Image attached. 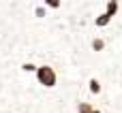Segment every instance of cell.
Segmentation results:
<instances>
[{
    "mask_svg": "<svg viewBox=\"0 0 122 113\" xmlns=\"http://www.w3.org/2000/svg\"><path fill=\"white\" fill-rule=\"evenodd\" d=\"M34 79H36V85L39 88H43V90H56V85H58V71H56L54 64L43 62V64L36 66Z\"/></svg>",
    "mask_w": 122,
    "mask_h": 113,
    "instance_id": "cell-1",
    "label": "cell"
},
{
    "mask_svg": "<svg viewBox=\"0 0 122 113\" xmlns=\"http://www.w3.org/2000/svg\"><path fill=\"white\" fill-rule=\"evenodd\" d=\"M86 90H88V94H90L92 98H101V96H103V81L92 75V77H88V81H86Z\"/></svg>",
    "mask_w": 122,
    "mask_h": 113,
    "instance_id": "cell-2",
    "label": "cell"
},
{
    "mask_svg": "<svg viewBox=\"0 0 122 113\" xmlns=\"http://www.w3.org/2000/svg\"><path fill=\"white\" fill-rule=\"evenodd\" d=\"M112 21H114V17H109L105 11H101V13H97V15L92 17V26H94L97 30H105V28H109Z\"/></svg>",
    "mask_w": 122,
    "mask_h": 113,
    "instance_id": "cell-3",
    "label": "cell"
},
{
    "mask_svg": "<svg viewBox=\"0 0 122 113\" xmlns=\"http://www.w3.org/2000/svg\"><path fill=\"white\" fill-rule=\"evenodd\" d=\"M90 51H94V53H103V51H107V38L94 34V36L90 38Z\"/></svg>",
    "mask_w": 122,
    "mask_h": 113,
    "instance_id": "cell-4",
    "label": "cell"
},
{
    "mask_svg": "<svg viewBox=\"0 0 122 113\" xmlns=\"http://www.w3.org/2000/svg\"><path fill=\"white\" fill-rule=\"evenodd\" d=\"M109 17H118L122 11V0H105V9H103Z\"/></svg>",
    "mask_w": 122,
    "mask_h": 113,
    "instance_id": "cell-5",
    "label": "cell"
},
{
    "mask_svg": "<svg viewBox=\"0 0 122 113\" xmlns=\"http://www.w3.org/2000/svg\"><path fill=\"white\" fill-rule=\"evenodd\" d=\"M94 107H97V105H94L92 100H81V98H79V100H75L73 111H75V113H90Z\"/></svg>",
    "mask_w": 122,
    "mask_h": 113,
    "instance_id": "cell-6",
    "label": "cell"
},
{
    "mask_svg": "<svg viewBox=\"0 0 122 113\" xmlns=\"http://www.w3.org/2000/svg\"><path fill=\"white\" fill-rule=\"evenodd\" d=\"M36 62L34 60H24V62H19V73L21 75H34V71H36Z\"/></svg>",
    "mask_w": 122,
    "mask_h": 113,
    "instance_id": "cell-7",
    "label": "cell"
},
{
    "mask_svg": "<svg viewBox=\"0 0 122 113\" xmlns=\"http://www.w3.org/2000/svg\"><path fill=\"white\" fill-rule=\"evenodd\" d=\"M47 13H49V9H47L45 4H36V6L32 9V17H34V19H39V21L47 19V17H49Z\"/></svg>",
    "mask_w": 122,
    "mask_h": 113,
    "instance_id": "cell-8",
    "label": "cell"
},
{
    "mask_svg": "<svg viewBox=\"0 0 122 113\" xmlns=\"http://www.w3.org/2000/svg\"><path fill=\"white\" fill-rule=\"evenodd\" d=\"M41 4H45L49 11H60L62 9V0H41Z\"/></svg>",
    "mask_w": 122,
    "mask_h": 113,
    "instance_id": "cell-9",
    "label": "cell"
},
{
    "mask_svg": "<svg viewBox=\"0 0 122 113\" xmlns=\"http://www.w3.org/2000/svg\"><path fill=\"white\" fill-rule=\"evenodd\" d=\"M90 113H105V111H103L101 107H94V109H92V111H90Z\"/></svg>",
    "mask_w": 122,
    "mask_h": 113,
    "instance_id": "cell-10",
    "label": "cell"
}]
</instances>
